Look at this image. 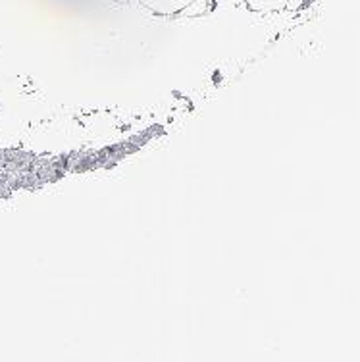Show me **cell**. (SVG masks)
Here are the masks:
<instances>
[{"instance_id": "cell-1", "label": "cell", "mask_w": 360, "mask_h": 362, "mask_svg": "<svg viewBox=\"0 0 360 362\" xmlns=\"http://www.w3.org/2000/svg\"><path fill=\"white\" fill-rule=\"evenodd\" d=\"M139 2H141V6H145L154 14L173 16L180 14L181 10L189 6L193 0H139Z\"/></svg>"}, {"instance_id": "cell-5", "label": "cell", "mask_w": 360, "mask_h": 362, "mask_svg": "<svg viewBox=\"0 0 360 362\" xmlns=\"http://www.w3.org/2000/svg\"><path fill=\"white\" fill-rule=\"evenodd\" d=\"M112 2H118V4H127L129 0H112Z\"/></svg>"}, {"instance_id": "cell-2", "label": "cell", "mask_w": 360, "mask_h": 362, "mask_svg": "<svg viewBox=\"0 0 360 362\" xmlns=\"http://www.w3.org/2000/svg\"><path fill=\"white\" fill-rule=\"evenodd\" d=\"M255 12H281L287 8L289 0H245Z\"/></svg>"}, {"instance_id": "cell-4", "label": "cell", "mask_w": 360, "mask_h": 362, "mask_svg": "<svg viewBox=\"0 0 360 362\" xmlns=\"http://www.w3.org/2000/svg\"><path fill=\"white\" fill-rule=\"evenodd\" d=\"M306 2H310V0H289L285 10H298L301 6H305Z\"/></svg>"}, {"instance_id": "cell-3", "label": "cell", "mask_w": 360, "mask_h": 362, "mask_svg": "<svg viewBox=\"0 0 360 362\" xmlns=\"http://www.w3.org/2000/svg\"><path fill=\"white\" fill-rule=\"evenodd\" d=\"M207 10V0H193L189 6H185L181 10L180 14H185V16H194V14H202Z\"/></svg>"}]
</instances>
